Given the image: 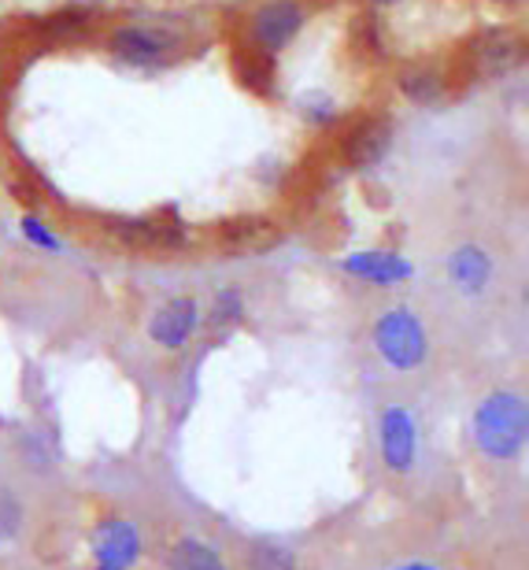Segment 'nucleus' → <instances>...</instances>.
<instances>
[{"instance_id":"nucleus-4","label":"nucleus","mask_w":529,"mask_h":570,"mask_svg":"<svg viewBox=\"0 0 529 570\" xmlns=\"http://www.w3.org/2000/svg\"><path fill=\"white\" fill-rule=\"evenodd\" d=\"M467 60H470V75L474 78H503L522 67L526 38L515 27H489L470 41Z\"/></svg>"},{"instance_id":"nucleus-18","label":"nucleus","mask_w":529,"mask_h":570,"mask_svg":"<svg viewBox=\"0 0 529 570\" xmlns=\"http://www.w3.org/2000/svg\"><path fill=\"white\" fill-rule=\"evenodd\" d=\"M241 315H245V301H241V293H237V289H223V293L215 296V304H212V323H215V326L237 323Z\"/></svg>"},{"instance_id":"nucleus-1","label":"nucleus","mask_w":529,"mask_h":570,"mask_svg":"<svg viewBox=\"0 0 529 570\" xmlns=\"http://www.w3.org/2000/svg\"><path fill=\"white\" fill-rule=\"evenodd\" d=\"M478 444L492 460H511L526 441V404L511 393H492L474 419Z\"/></svg>"},{"instance_id":"nucleus-24","label":"nucleus","mask_w":529,"mask_h":570,"mask_svg":"<svg viewBox=\"0 0 529 570\" xmlns=\"http://www.w3.org/2000/svg\"><path fill=\"white\" fill-rule=\"evenodd\" d=\"M411 570H425V567H411Z\"/></svg>"},{"instance_id":"nucleus-22","label":"nucleus","mask_w":529,"mask_h":570,"mask_svg":"<svg viewBox=\"0 0 529 570\" xmlns=\"http://www.w3.org/2000/svg\"><path fill=\"white\" fill-rule=\"evenodd\" d=\"M371 4H400V0H371Z\"/></svg>"},{"instance_id":"nucleus-13","label":"nucleus","mask_w":529,"mask_h":570,"mask_svg":"<svg viewBox=\"0 0 529 570\" xmlns=\"http://www.w3.org/2000/svg\"><path fill=\"white\" fill-rule=\"evenodd\" d=\"M115 237H123L134 248H175L182 242V226L159 219H126L115 223Z\"/></svg>"},{"instance_id":"nucleus-3","label":"nucleus","mask_w":529,"mask_h":570,"mask_svg":"<svg viewBox=\"0 0 529 570\" xmlns=\"http://www.w3.org/2000/svg\"><path fill=\"white\" fill-rule=\"evenodd\" d=\"M108 49L130 67H159L182 49V38L167 27H153V22H130L111 33Z\"/></svg>"},{"instance_id":"nucleus-14","label":"nucleus","mask_w":529,"mask_h":570,"mask_svg":"<svg viewBox=\"0 0 529 570\" xmlns=\"http://www.w3.org/2000/svg\"><path fill=\"white\" fill-rule=\"evenodd\" d=\"M344 267H349L352 275H360L363 282H374V285H396L411 275V267L396 253H360V256L344 259Z\"/></svg>"},{"instance_id":"nucleus-20","label":"nucleus","mask_w":529,"mask_h":570,"mask_svg":"<svg viewBox=\"0 0 529 570\" xmlns=\"http://www.w3.org/2000/svg\"><path fill=\"white\" fill-rule=\"evenodd\" d=\"M252 570H293V556L278 544H256L252 549Z\"/></svg>"},{"instance_id":"nucleus-17","label":"nucleus","mask_w":529,"mask_h":570,"mask_svg":"<svg viewBox=\"0 0 529 570\" xmlns=\"http://www.w3.org/2000/svg\"><path fill=\"white\" fill-rule=\"evenodd\" d=\"M296 111H301L304 122H312V127H333L337 122V100L326 97V94H307L301 97V105H296Z\"/></svg>"},{"instance_id":"nucleus-11","label":"nucleus","mask_w":529,"mask_h":570,"mask_svg":"<svg viewBox=\"0 0 529 570\" xmlns=\"http://www.w3.org/2000/svg\"><path fill=\"white\" fill-rule=\"evenodd\" d=\"M234 71L237 82L252 89L256 97H271L274 94V78H278V63H274L271 52H259L256 45H241L234 56Z\"/></svg>"},{"instance_id":"nucleus-12","label":"nucleus","mask_w":529,"mask_h":570,"mask_svg":"<svg viewBox=\"0 0 529 570\" xmlns=\"http://www.w3.org/2000/svg\"><path fill=\"white\" fill-rule=\"evenodd\" d=\"M444 71L433 63H408L396 71V89L411 105H437L444 97Z\"/></svg>"},{"instance_id":"nucleus-10","label":"nucleus","mask_w":529,"mask_h":570,"mask_svg":"<svg viewBox=\"0 0 529 570\" xmlns=\"http://www.w3.org/2000/svg\"><path fill=\"white\" fill-rule=\"evenodd\" d=\"M448 275H452L459 293L478 296V293H486V285L492 278V259L486 256V248L463 245V248H455L452 259H448Z\"/></svg>"},{"instance_id":"nucleus-2","label":"nucleus","mask_w":529,"mask_h":570,"mask_svg":"<svg viewBox=\"0 0 529 570\" xmlns=\"http://www.w3.org/2000/svg\"><path fill=\"white\" fill-rule=\"evenodd\" d=\"M374 345L382 352V360L396 371H415L430 352V337L415 312L408 307H393L374 323Z\"/></svg>"},{"instance_id":"nucleus-16","label":"nucleus","mask_w":529,"mask_h":570,"mask_svg":"<svg viewBox=\"0 0 529 570\" xmlns=\"http://www.w3.org/2000/svg\"><path fill=\"white\" fill-rule=\"evenodd\" d=\"M170 570H226V563L200 541H178L167 556Z\"/></svg>"},{"instance_id":"nucleus-15","label":"nucleus","mask_w":529,"mask_h":570,"mask_svg":"<svg viewBox=\"0 0 529 570\" xmlns=\"http://www.w3.org/2000/svg\"><path fill=\"white\" fill-rule=\"evenodd\" d=\"M134 549H137V541H134L130 527H119V522H115V527L100 533V563L108 570H123L134 560Z\"/></svg>"},{"instance_id":"nucleus-7","label":"nucleus","mask_w":529,"mask_h":570,"mask_svg":"<svg viewBox=\"0 0 529 570\" xmlns=\"http://www.w3.org/2000/svg\"><path fill=\"white\" fill-rule=\"evenodd\" d=\"M197 326H200L197 301H193V296H175V301H167L153 315V323H148V337L164 348H182V345H189V337L197 334Z\"/></svg>"},{"instance_id":"nucleus-9","label":"nucleus","mask_w":529,"mask_h":570,"mask_svg":"<svg viewBox=\"0 0 529 570\" xmlns=\"http://www.w3.org/2000/svg\"><path fill=\"white\" fill-rule=\"evenodd\" d=\"M382 452H385V463L393 471H408L411 460H415V423H411L408 412H385L382 419Z\"/></svg>"},{"instance_id":"nucleus-21","label":"nucleus","mask_w":529,"mask_h":570,"mask_svg":"<svg viewBox=\"0 0 529 570\" xmlns=\"http://www.w3.org/2000/svg\"><path fill=\"white\" fill-rule=\"evenodd\" d=\"M22 234H27L33 245L49 248V253H52L56 245H60V242H56V237H52L49 230H45V223H41V219H33V215H27V219H22Z\"/></svg>"},{"instance_id":"nucleus-6","label":"nucleus","mask_w":529,"mask_h":570,"mask_svg":"<svg viewBox=\"0 0 529 570\" xmlns=\"http://www.w3.org/2000/svg\"><path fill=\"white\" fill-rule=\"evenodd\" d=\"M393 119L389 116H360L352 119L341 134V159L352 170H371L389 156L393 148Z\"/></svg>"},{"instance_id":"nucleus-23","label":"nucleus","mask_w":529,"mask_h":570,"mask_svg":"<svg viewBox=\"0 0 529 570\" xmlns=\"http://www.w3.org/2000/svg\"><path fill=\"white\" fill-rule=\"evenodd\" d=\"M492 4H515V0H492Z\"/></svg>"},{"instance_id":"nucleus-5","label":"nucleus","mask_w":529,"mask_h":570,"mask_svg":"<svg viewBox=\"0 0 529 570\" xmlns=\"http://www.w3.org/2000/svg\"><path fill=\"white\" fill-rule=\"evenodd\" d=\"M307 11L296 0H267L252 11L248 19V45H256L259 52L278 56L282 49H290L296 33L304 30Z\"/></svg>"},{"instance_id":"nucleus-8","label":"nucleus","mask_w":529,"mask_h":570,"mask_svg":"<svg viewBox=\"0 0 529 570\" xmlns=\"http://www.w3.org/2000/svg\"><path fill=\"white\" fill-rule=\"evenodd\" d=\"M282 230L271 219H237L223 226V248L229 256H259L278 245Z\"/></svg>"},{"instance_id":"nucleus-19","label":"nucleus","mask_w":529,"mask_h":570,"mask_svg":"<svg viewBox=\"0 0 529 570\" xmlns=\"http://www.w3.org/2000/svg\"><path fill=\"white\" fill-rule=\"evenodd\" d=\"M19 527H22V504L11 489H0V541L16 538Z\"/></svg>"}]
</instances>
